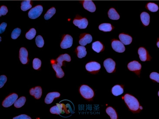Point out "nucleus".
I'll use <instances>...</instances> for the list:
<instances>
[{
    "label": "nucleus",
    "mask_w": 159,
    "mask_h": 119,
    "mask_svg": "<svg viewBox=\"0 0 159 119\" xmlns=\"http://www.w3.org/2000/svg\"><path fill=\"white\" fill-rule=\"evenodd\" d=\"M124 99L127 107L132 112L137 113L143 110L142 107L140 106L138 100L131 94L129 93L125 94Z\"/></svg>",
    "instance_id": "obj_1"
},
{
    "label": "nucleus",
    "mask_w": 159,
    "mask_h": 119,
    "mask_svg": "<svg viewBox=\"0 0 159 119\" xmlns=\"http://www.w3.org/2000/svg\"><path fill=\"white\" fill-rule=\"evenodd\" d=\"M80 93L81 96L88 101L92 100L94 96V92L93 90L87 85H82L79 89Z\"/></svg>",
    "instance_id": "obj_2"
},
{
    "label": "nucleus",
    "mask_w": 159,
    "mask_h": 119,
    "mask_svg": "<svg viewBox=\"0 0 159 119\" xmlns=\"http://www.w3.org/2000/svg\"><path fill=\"white\" fill-rule=\"evenodd\" d=\"M73 23L80 29H83L86 28L88 26V21L87 18L77 15L73 20Z\"/></svg>",
    "instance_id": "obj_3"
},
{
    "label": "nucleus",
    "mask_w": 159,
    "mask_h": 119,
    "mask_svg": "<svg viewBox=\"0 0 159 119\" xmlns=\"http://www.w3.org/2000/svg\"><path fill=\"white\" fill-rule=\"evenodd\" d=\"M43 8L41 5L36 6L32 8L28 13V17L31 19H35L38 18L42 13Z\"/></svg>",
    "instance_id": "obj_4"
},
{
    "label": "nucleus",
    "mask_w": 159,
    "mask_h": 119,
    "mask_svg": "<svg viewBox=\"0 0 159 119\" xmlns=\"http://www.w3.org/2000/svg\"><path fill=\"white\" fill-rule=\"evenodd\" d=\"M100 64L96 62H90L86 65V69L91 74H97L101 70Z\"/></svg>",
    "instance_id": "obj_5"
},
{
    "label": "nucleus",
    "mask_w": 159,
    "mask_h": 119,
    "mask_svg": "<svg viewBox=\"0 0 159 119\" xmlns=\"http://www.w3.org/2000/svg\"><path fill=\"white\" fill-rule=\"evenodd\" d=\"M73 39L69 34L64 35L62 36L61 43V47L63 49H66L72 46L73 45Z\"/></svg>",
    "instance_id": "obj_6"
},
{
    "label": "nucleus",
    "mask_w": 159,
    "mask_h": 119,
    "mask_svg": "<svg viewBox=\"0 0 159 119\" xmlns=\"http://www.w3.org/2000/svg\"><path fill=\"white\" fill-rule=\"evenodd\" d=\"M141 65L136 61L130 62L127 65L128 70L133 72L137 76H140L141 70Z\"/></svg>",
    "instance_id": "obj_7"
},
{
    "label": "nucleus",
    "mask_w": 159,
    "mask_h": 119,
    "mask_svg": "<svg viewBox=\"0 0 159 119\" xmlns=\"http://www.w3.org/2000/svg\"><path fill=\"white\" fill-rule=\"evenodd\" d=\"M18 98V94L13 93L10 94L2 102V106L5 107H9L14 104Z\"/></svg>",
    "instance_id": "obj_8"
},
{
    "label": "nucleus",
    "mask_w": 159,
    "mask_h": 119,
    "mask_svg": "<svg viewBox=\"0 0 159 119\" xmlns=\"http://www.w3.org/2000/svg\"><path fill=\"white\" fill-rule=\"evenodd\" d=\"M104 66L108 73H112L115 72L116 63L111 58L108 59L104 61Z\"/></svg>",
    "instance_id": "obj_9"
},
{
    "label": "nucleus",
    "mask_w": 159,
    "mask_h": 119,
    "mask_svg": "<svg viewBox=\"0 0 159 119\" xmlns=\"http://www.w3.org/2000/svg\"><path fill=\"white\" fill-rule=\"evenodd\" d=\"M111 45L112 48L116 52L122 53L125 51V47L124 44L118 39H112Z\"/></svg>",
    "instance_id": "obj_10"
},
{
    "label": "nucleus",
    "mask_w": 159,
    "mask_h": 119,
    "mask_svg": "<svg viewBox=\"0 0 159 119\" xmlns=\"http://www.w3.org/2000/svg\"><path fill=\"white\" fill-rule=\"evenodd\" d=\"M138 53L140 60L143 62L150 61L151 58L145 48L143 47L140 48L138 49Z\"/></svg>",
    "instance_id": "obj_11"
},
{
    "label": "nucleus",
    "mask_w": 159,
    "mask_h": 119,
    "mask_svg": "<svg viewBox=\"0 0 159 119\" xmlns=\"http://www.w3.org/2000/svg\"><path fill=\"white\" fill-rule=\"evenodd\" d=\"M92 41V37L90 34L83 33L80 36L79 42L80 45L85 46L87 44L90 43Z\"/></svg>",
    "instance_id": "obj_12"
},
{
    "label": "nucleus",
    "mask_w": 159,
    "mask_h": 119,
    "mask_svg": "<svg viewBox=\"0 0 159 119\" xmlns=\"http://www.w3.org/2000/svg\"><path fill=\"white\" fill-rule=\"evenodd\" d=\"M28 53L27 50L24 47H21L19 51V59L23 64H26L29 62Z\"/></svg>",
    "instance_id": "obj_13"
},
{
    "label": "nucleus",
    "mask_w": 159,
    "mask_h": 119,
    "mask_svg": "<svg viewBox=\"0 0 159 119\" xmlns=\"http://www.w3.org/2000/svg\"><path fill=\"white\" fill-rule=\"evenodd\" d=\"M80 2L82 4L84 8L89 12H94L96 10V7L94 2L92 1H81Z\"/></svg>",
    "instance_id": "obj_14"
},
{
    "label": "nucleus",
    "mask_w": 159,
    "mask_h": 119,
    "mask_svg": "<svg viewBox=\"0 0 159 119\" xmlns=\"http://www.w3.org/2000/svg\"><path fill=\"white\" fill-rule=\"evenodd\" d=\"M51 63L52 64L53 69L55 71L56 73V77L59 79L63 78L65 76V73L62 70L61 67L59 66L57 64L56 62L54 60L51 61Z\"/></svg>",
    "instance_id": "obj_15"
},
{
    "label": "nucleus",
    "mask_w": 159,
    "mask_h": 119,
    "mask_svg": "<svg viewBox=\"0 0 159 119\" xmlns=\"http://www.w3.org/2000/svg\"><path fill=\"white\" fill-rule=\"evenodd\" d=\"M66 107L63 104H57L55 106L53 107L50 109V112L52 114L59 115L63 112V111L65 110Z\"/></svg>",
    "instance_id": "obj_16"
},
{
    "label": "nucleus",
    "mask_w": 159,
    "mask_h": 119,
    "mask_svg": "<svg viewBox=\"0 0 159 119\" xmlns=\"http://www.w3.org/2000/svg\"><path fill=\"white\" fill-rule=\"evenodd\" d=\"M30 94L33 96L35 99H39L42 94V90L40 86L33 87L30 90Z\"/></svg>",
    "instance_id": "obj_17"
},
{
    "label": "nucleus",
    "mask_w": 159,
    "mask_h": 119,
    "mask_svg": "<svg viewBox=\"0 0 159 119\" xmlns=\"http://www.w3.org/2000/svg\"><path fill=\"white\" fill-rule=\"evenodd\" d=\"M60 93L58 92H53L48 93L45 98V103L46 104H51L53 102L55 98H58L60 97Z\"/></svg>",
    "instance_id": "obj_18"
},
{
    "label": "nucleus",
    "mask_w": 159,
    "mask_h": 119,
    "mask_svg": "<svg viewBox=\"0 0 159 119\" xmlns=\"http://www.w3.org/2000/svg\"><path fill=\"white\" fill-rule=\"evenodd\" d=\"M64 61H66L68 62H71V57L68 54L61 55L58 58L56 59V62L59 66L62 67L63 66V62Z\"/></svg>",
    "instance_id": "obj_19"
},
{
    "label": "nucleus",
    "mask_w": 159,
    "mask_h": 119,
    "mask_svg": "<svg viewBox=\"0 0 159 119\" xmlns=\"http://www.w3.org/2000/svg\"><path fill=\"white\" fill-rule=\"evenodd\" d=\"M119 37L121 42L125 45H128L132 42V37L128 34L121 33L119 35Z\"/></svg>",
    "instance_id": "obj_20"
},
{
    "label": "nucleus",
    "mask_w": 159,
    "mask_h": 119,
    "mask_svg": "<svg viewBox=\"0 0 159 119\" xmlns=\"http://www.w3.org/2000/svg\"><path fill=\"white\" fill-rule=\"evenodd\" d=\"M75 53L77 54V57L81 59L87 55V52L85 47L80 46L77 47L75 49Z\"/></svg>",
    "instance_id": "obj_21"
},
{
    "label": "nucleus",
    "mask_w": 159,
    "mask_h": 119,
    "mask_svg": "<svg viewBox=\"0 0 159 119\" xmlns=\"http://www.w3.org/2000/svg\"><path fill=\"white\" fill-rule=\"evenodd\" d=\"M112 93L115 96H118L124 93V86L116 85L112 88Z\"/></svg>",
    "instance_id": "obj_22"
},
{
    "label": "nucleus",
    "mask_w": 159,
    "mask_h": 119,
    "mask_svg": "<svg viewBox=\"0 0 159 119\" xmlns=\"http://www.w3.org/2000/svg\"><path fill=\"white\" fill-rule=\"evenodd\" d=\"M92 49L97 53L101 52L104 50V46L101 42L96 41L92 44Z\"/></svg>",
    "instance_id": "obj_23"
},
{
    "label": "nucleus",
    "mask_w": 159,
    "mask_h": 119,
    "mask_svg": "<svg viewBox=\"0 0 159 119\" xmlns=\"http://www.w3.org/2000/svg\"><path fill=\"white\" fill-rule=\"evenodd\" d=\"M140 19L143 24L145 26H147L150 22V16L147 12H143L140 15Z\"/></svg>",
    "instance_id": "obj_24"
},
{
    "label": "nucleus",
    "mask_w": 159,
    "mask_h": 119,
    "mask_svg": "<svg viewBox=\"0 0 159 119\" xmlns=\"http://www.w3.org/2000/svg\"><path fill=\"white\" fill-rule=\"evenodd\" d=\"M115 28L111 23H104L100 24L99 26V29L101 31L107 32L111 31Z\"/></svg>",
    "instance_id": "obj_25"
},
{
    "label": "nucleus",
    "mask_w": 159,
    "mask_h": 119,
    "mask_svg": "<svg viewBox=\"0 0 159 119\" xmlns=\"http://www.w3.org/2000/svg\"><path fill=\"white\" fill-rule=\"evenodd\" d=\"M108 15L110 19L113 20H118L120 19V16L119 14L114 8H111L108 12Z\"/></svg>",
    "instance_id": "obj_26"
},
{
    "label": "nucleus",
    "mask_w": 159,
    "mask_h": 119,
    "mask_svg": "<svg viewBox=\"0 0 159 119\" xmlns=\"http://www.w3.org/2000/svg\"><path fill=\"white\" fill-rule=\"evenodd\" d=\"M33 2L30 0L22 1L21 3V8L22 11L25 12L31 8L32 7Z\"/></svg>",
    "instance_id": "obj_27"
},
{
    "label": "nucleus",
    "mask_w": 159,
    "mask_h": 119,
    "mask_svg": "<svg viewBox=\"0 0 159 119\" xmlns=\"http://www.w3.org/2000/svg\"><path fill=\"white\" fill-rule=\"evenodd\" d=\"M107 114L110 116L111 119H117L118 118V114L116 110L112 107H109L106 109Z\"/></svg>",
    "instance_id": "obj_28"
},
{
    "label": "nucleus",
    "mask_w": 159,
    "mask_h": 119,
    "mask_svg": "<svg viewBox=\"0 0 159 119\" xmlns=\"http://www.w3.org/2000/svg\"><path fill=\"white\" fill-rule=\"evenodd\" d=\"M26 101V97H21L15 101L14 103V106L16 108H21L24 105Z\"/></svg>",
    "instance_id": "obj_29"
},
{
    "label": "nucleus",
    "mask_w": 159,
    "mask_h": 119,
    "mask_svg": "<svg viewBox=\"0 0 159 119\" xmlns=\"http://www.w3.org/2000/svg\"><path fill=\"white\" fill-rule=\"evenodd\" d=\"M56 12V9L55 7H52L50 9L48 10V12L45 14L44 16V19L46 20H48L51 19L52 17L55 14Z\"/></svg>",
    "instance_id": "obj_30"
},
{
    "label": "nucleus",
    "mask_w": 159,
    "mask_h": 119,
    "mask_svg": "<svg viewBox=\"0 0 159 119\" xmlns=\"http://www.w3.org/2000/svg\"><path fill=\"white\" fill-rule=\"evenodd\" d=\"M146 8L151 12H157L158 10V6L155 3L150 2L146 6Z\"/></svg>",
    "instance_id": "obj_31"
},
{
    "label": "nucleus",
    "mask_w": 159,
    "mask_h": 119,
    "mask_svg": "<svg viewBox=\"0 0 159 119\" xmlns=\"http://www.w3.org/2000/svg\"><path fill=\"white\" fill-rule=\"evenodd\" d=\"M36 34V31L35 29L34 28H31L30 29L28 32H26L25 36L27 39L31 40L34 38Z\"/></svg>",
    "instance_id": "obj_32"
},
{
    "label": "nucleus",
    "mask_w": 159,
    "mask_h": 119,
    "mask_svg": "<svg viewBox=\"0 0 159 119\" xmlns=\"http://www.w3.org/2000/svg\"><path fill=\"white\" fill-rule=\"evenodd\" d=\"M35 42L37 46L38 47H43L44 46V40L42 36H41V35H38L37 36L35 39Z\"/></svg>",
    "instance_id": "obj_33"
},
{
    "label": "nucleus",
    "mask_w": 159,
    "mask_h": 119,
    "mask_svg": "<svg viewBox=\"0 0 159 119\" xmlns=\"http://www.w3.org/2000/svg\"><path fill=\"white\" fill-rule=\"evenodd\" d=\"M41 66V61L38 58L34 59L33 61V67L35 70H38Z\"/></svg>",
    "instance_id": "obj_34"
},
{
    "label": "nucleus",
    "mask_w": 159,
    "mask_h": 119,
    "mask_svg": "<svg viewBox=\"0 0 159 119\" xmlns=\"http://www.w3.org/2000/svg\"><path fill=\"white\" fill-rule=\"evenodd\" d=\"M21 29H19V28H17L14 29L13 31H12V35H11L12 39H17L20 36V35H21Z\"/></svg>",
    "instance_id": "obj_35"
},
{
    "label": "nucleus",
    "mask_w": 159,
    "mask_h": 119,
    "mask_svg": "<svg viewBox=\"0 0 159 119\" xmlns=\"http://www.w3.org/2000/svg\"><path fill=\"white\" fill-rule=\"evenodd\" d=\"M159 73H155V72H153V73H151L150 76V77L152 80L157 81L158 83L159 82Z\"/></svg>",
    "instance_id": "obj_36"
},
{
    "label": "nucleus",
    "mask_w": 159,
    "mask_h": 119,
    "mask_svg": "<svg viewBox=\"0 0 159 119\" xmlns=\"http://www.w3.org/2000/svg\"><path fill=\"white\" fill-rule=\"evenodd\" d=\"M8 9L6 6L2 5L0 8V16L5 15L8 13Z\"/></svg>",
    "instance_id": "obj_37"
},
{
    "label": "nucleus",
    "mask_w": 159,
    "mask_h": 119,
    "mask_svg": "<svg viewBox=\"0 0 159 119\" xmlns=\"http://www.w3.org/2000/svg\"><path fill=\"white\" fill-rule=\"evenodd\" d=\"M7 81V78L5 76L2 75L0 76V87H2Z\"/></svg>",
    "instance_id": "obj_38"
},
{
    "label": "nucleus",
    "mask_w": 159,
    "mask_h": 119,
    "mask_svg": "<svg viewBox=\"0 0 159 119\" xmlns=\"http://www.w3.org/2000/svg\"><path fill=\"white\" fill-rule=\"evenodd\" d=\"M31 117L26 114H22L18 116L15 117L13 119H31Z\"/></svg>",
    "instance_id": "obj_39"
},
{
    "label": "nucleus",
    "mask_w": 159,
    "mask_h": 119,
    "mask_svg": "<svg viewBox=\"0 0 159 119\" xmlns=\"http://www.w3.org/2000/svg\"><path fill=\"white\" fill-rule=\"evenodd\" d=\"M7 26V24L5 22L2 23L0 25V33H2L3 32H5V30L6 27Z\"/></svg>",
    "instance_id": "obj_40"
}]
</instances>
